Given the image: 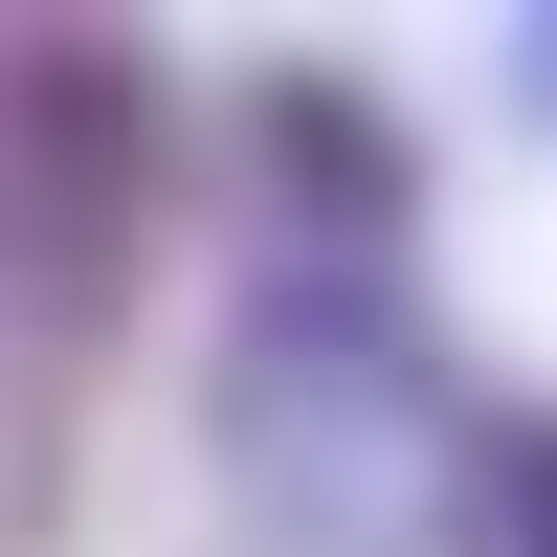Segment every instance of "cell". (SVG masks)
Wrapping results in <instances>:
<instances>
[{"instance_id": "obj_1", "label": "cell", "mask_w": 557, "mask_h": 557, "mask_svg": "<svg viewBox=\"0 0 557 557\" xmlns=\"http://www.w3.org/2000/svg\"><path fill=\"white\" fill-rule=\"evenodd\" d=\"M201 469L268 557H446V469H469V357L424 335L401 268H290L246 246L201 335Z\"/></svg>"}, {"instance_id": "obj_2", "label": "cell", "mask_w": 557, "mask_h": 557, "mask_svg": "<svg viewBox=\"0 0 557 557\" xmlns=\"http://www.w3.org/2000/svg\"><path fill=\"white\" fill-rule=\"evenodd\" d=\"M157 178H178V89L134 23H45L0 0V380H89L157 268Z\"/></svg>"}, {"instance_id": "obj_3", "label": "cell", "mask_w": 557, "mask_h": 557, "mask_svg": "<svg viewBox=\"0 0 557 557\" xmlns=\"http://www.w3.org/2000/svg\"><path fill=\"white\" fill-rule=\"evenodd\" d=\"M246 246H290V268H424V134L380 112V67L290 45L246 89Z\"/></svg>"}, {"instance_id": "obj_4", "label": "cell", "mask_w": 557, "mask_h": 557, "mask_svg": "<svg viewBox=\"0 0 557 557\" xmlns=\"http://www.w3.org/2000/svg\"><path fill=\"white\" fill-rule=\"evenodd\" d=\"M446 557H557V401H469V469H446Z\"/></svg>"}, {"instance_id": "obj_5", "label": "cell", "mask_w": 557, "mask_h": 557, "mask_svg": "<svg viewBox=\"0 0 557 557\" xmlns=\"http://www.w3.org/2000/svg\"><path fill=\"white\" fill-rule=\"evenodd\" d=\"M513 67H535V89H557V23H513Z\"/></svg>"}]
</instances>
